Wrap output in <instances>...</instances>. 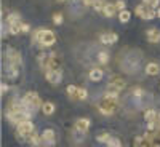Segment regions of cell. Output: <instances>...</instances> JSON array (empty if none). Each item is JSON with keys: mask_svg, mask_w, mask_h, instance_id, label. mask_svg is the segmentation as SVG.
Here are the masks:
<instances>
[{"mask_svg": "<svg viewBox=\"0 0 160 147\" xmlns=\"http://www.w3.org/2000/svg\"><path fill=\"white\" fill-rule=\"evenodd\" d=\"M109 139H111L109 133H101V135L98 136V141H99V142H108Z\"/></svg>", "mask_w": 160, "mask_h": 147, "instance_id": "26", "label": "cell"}, {"mask_svg": "<svg viewBox=\"0 0 160 147\" xmlns=\"http://www.w3.org/2000/svg\"><path fill=\"white\" fill-rule=\"evenodd\" d=\"M32 40H34V42H38L40 45H43V47H51L53 43L56 42V37L48 29H37L34 32Z\"/></svg>", "mask_w": 160, "mask_h": 147, "instance_id": "2", "label": "cell"}, {"mask_svg": "<svg viewBox=\"0 0 160 147\" xmlns=\"http://www.w3.org/2000/svg\"><path fill=\"white\" fill-rule=\"evenodd\" d=\"M7 21H8V22H10V26H11V24L21 22V18H19V15H16V13H11V15L7 18Z\"/></svg>", "mask_w": 160, "mask_h": 147, "instance_id": "20", "label": "cell"}, {"mask_svg": "<svg viewBox=\"0 0 160 147\" xmlns=\"http://www.w3.org/2000/svg\"><path fill=\"white\" fill-rule=\"evenodd\" d=\"M157 117H158V114L154 109H149V110L144 112V118H146V122H148V123H154L157 120Z\"/></svg>", "mask_w": 160, "mask_h": 147, "instance_id": "13", "label": "cell"}, {"mask_svg": "<svg viewBox=\"0 0 160 147\" xmlns=\"http://www.w3.org/2000/svg\"><path fill=\"white\" fill-rule=\"evenodd\" d=\"M133 95H135V96H138V98H139V96H142V95H144V91H142L141 88H136L135 91H133Z\"/></svg>", "mask_w": 160, "mask_h": 147, "instance_id": "31", "label": "cell"}, {"mask_svg": "<svg viewBox=\"0 0 160 147\" xmlns=\"http://www.w3.org/2000/svg\"><path fill=\"white\" fill-rule=\"evenodd\" d=\"M8 91V85H5V83H2V86H0V93L2 95H5V93Z\"/></svg>", "mask_w": 160, "mask_h": 147, "instance_id": "32", "label": "cell"}, {"mask_svg": "<svg viewBox=\"0 0 160 147\" xmlns=\"http://www.w3.org/2000/svg\"><path fill=\"white\" fill-rule=\"evenodd\" d=\"M87 96H88L87 90H85V88H78V91H77V99H85Z\"/></svg>", "mask_w": 160, "mask_h": 147, "instance_id": "24", "label": "cell"}, {"mask_svg": "<svg viewBox=\"0 0 160 147\" xmlns=\"http://www.w3.org/2000/svg\"><path fill=\"white\" fill-rule=\"evenodd\" d=\"M115 5H112V3H106V7H104V10H102V13H104V15L106 16H108V18H111L112 15H114V13H115Z\"/></svg>", "mask_w": 160, "mask_h": 147, "instance_id": "17", "label": "cell"}, {"mask_svg": "<svg viewBox=\"0 0 160 147\" xmlns=\"http://www.w3.org/2000/svg\"><path fill=\"white\" fill-rule=\"evenodd\" d=\"M88 128H90V120L88 118H78L75 122V131L77 133H87Z\"/></svg>", "mask_w": 160, "mask_h": 147, "instance_id": "9", "label": "cell"}, {"mask_svg": "<svg viewBox=\"0 0 160 147\" xmlns=\"http://www.w3.org/2000/svg\"><path fill=\"white\" fill-rule=\"evenodd\" d=\"M157 16L160 18V8H158V11H157Z\"/></svg>", "mask_w": 160, "mask_h": 147, "instance_id": "35", "label": "cell"}, {"mask_svg": "<svg viewBox=\"0 0 160 147\" xmlns=\"http://www.w3.org/2000/svg\"><path fill=\"white\" fill-rule=\"evenodd\" d=\"M148 40L152 43L160 42V31L158 29H148Z\"/></svg>", "mask_w": 160, "mask_h": 147, "instance_id": "11", "label": "cell"}, {"mask_svg": "<svg viewBox=\"0 0 160 147\" xmlns=\"http://www.w3.org/2000/svg\"><path fill=\"white\" fill-rule=\"evenodd\" d=\"M123 82H120V80H114V82H109V85H108V93H112V95H118L120 91L123 90Z\"/></svg>", "mask_w": 160, "mask_h": 147, "instance_id": "7", "label": "cell"}, {"mask_svg": "<svg viewBox=\"0 0 160 147\" xmlns=\"http://www.w3.org/2000/svg\"><path fill=\"white\" fill-rule=\"evenodd\" d=\"M117 34H112V32H106V34H102L101 35V42L104 43V45H112V43H115L117 42Z\"/></svg>", "mask_w": 160, "mask_h": 147, "instance_id": "10", "label": "cell"}, {"mask_svg": "<svg viewBox=\"0 0 160 147\" xmlns=\"http://www.w3.org/2000/svg\"><path fill=\"white\" fill-rule=\"evenodd\" d=\"M40 147H55V141H43L40 138Z\"/></svg>", "mask_w": 160, "mask_h": 147, "instance_id": "27", "label": "cell"}, {"mask_svg": "<svg viewBox=\"0 0 160 147\" xmlns=\"http://www.w3.org/2000/svg\"><path fill=\"white\" fill-rule=\"evenodd\" d=\"M61 78H62L61 71H48L47 72V80L50 83H53V85H58L61 82Z\"/></svg>", "mask_w": 160, "mask_h": 147, "instance_id": "8", "label": "cell"}, {"mask_svg": "<svg viewBox=\"0 0 160 147\" xmlns=\"http://www.w3.org/2000/svg\"><path fill=\"white\" fill-rule=\"evenodd\" d=\"M29 24H22V32H29Z\"/></svg>", "mask_w": 160, "mask_h": 147, "instance_id": "34", "label": "cell"}, {"mask_svg": "<svg viewBox=\"0 0 160 147\" xmlns=\"http://www.w3.org/2000/svg\"><path fill=\"white\" fill-rule=\"evenodd\" d=\"M136 15L142 19H154L155 11H154V8H151L148 5H138L136 7Z\"/></svg>", "mask_w": 160, "mask_h": 147, "instance_id": "4", "label": "cell"}, {"mask_svg": "<svg viewBox=\"0 0 160 147\" xmlns=\"http://www.w3.org/2000/svg\"><path fill=\"white\" fill-rule=\"evenodd\" d=\"M93 7H95L98 11H102L104 7H106V2H104V0H95V5H93Z\"/></svg>", "mask_w": 160, "mask_h": 147, "instance_id": "23", "label": "cell"}, {"mask_svg": "<svg viewBox=\"0 0 160 147\" xmlns=\"http://www.w3.org/2000/svg\"><path fill=\"white\" fill-rule=\"evenodd\" d=\"M101 78H102V71L101 69H91L90 71V80H93V82H99Z\"/></svg>", "mask_w": 160, "mask_h": 147, "instance_id": "14", "label": "cell"}, {"mask_svg": "<svg viewBox=\"0 0 160 147\" xmlns=\"http://www.w3.org/2000/svg\"><path fill=\"white\" fill-rule=\"evenodd\" d=\"M34 133V123L31 122V120H28V122H22L18 125V136L24 138V136H31Z\"/></svg>", "mask_w": 160, "mask_h": 147, "instance_id": "5", "label": "cell"}, {"mask_svg": "<svg viewBox=\"0 0 160 147\" xmlns=\"http://www.w3.org/2000/svg\"><path fill=\"white\" fill-rule=\"evenodd\" d=\"M144 3L148 7H151V8H157L160 5V0H144Z\"/></svg>", "mask_w": 160, "mask_h": 147, "instance_id": "25", "label": "cell"}, {"mask_svg": "<svg viewBox=\"0 0 160 147\" xmlns=\"http://www.w3.org/2000/svg\"><path fill=\"white\" fill-rule=\"evenodd\" d=\"M10 32H11V34H19V32H22V24H21V22L11 24V26H10Z\"/></svg>", "mask_w": 160, "mask_h": 147, "instance_id": "19", "label": "cell"}, {"mask_svg": "<svg viewBox=\"0 0 160 147\" xmlns=\"http://www.w3.org/2000/svg\"><path fill=\"white\" fill-rule=\"evenodd\" d=\"M59 2H64V0H59Z\"/></svg>", "mask_w": 160, "mask_h": 147, "instance_id": "36", "label": "cell"}, {"mask_svg": "<svg viewBox=\"0 0 160 147\" xmlns=\"http://www.w3.org/2000/svg\"><path fill=\"white\" fill-rule=\"evenodd\" d=\"M158 72H160V66L158 64L151 62V64L146 66V74H148V75H157Z\"/></svg>", "mask_w": 160, "mask_h": 147, "instance_id": "12", "label": "cell"}, {"mask_svg": "<svg viewBox=\"0 0 160 147\" xmlns=\"http://www.w3.org/2000/svg\"><path fill=\"white\" fill-rule=\"evenodd\" d=\"M22 104H24V107H26L24 110L28 112L31 117L37 112V109H40L43 105L37 93H26L24 98H22Z\"/></svg>", "mask_w": 160, "mask_h": 147, "instance_id": "1", "label": "cell"}, {"mask_svg": "<svg viewBox=\"0 0 160 147\" xmlns=\"http://www.w3.org/2000/svg\"><path fill=\"white\" fill-rule=\"evenodd\" d=\"M40 138H42L43 141H55V131L48 128V130H45L42 133V136H40Z\"/></svg>", "mask_w": 160, "mask_h": 147, "instance_id": "16", "label": "cell"}, {"mask_svg": "<svg viewBox=\"0 0 160 147\" xmlns=\"http://www.w3.org/2000/svg\"><path fill=\"white\" fill-rule=\"evenodd\" d=\"M118 107V104H117V99H112V98H106L99 102V110L106 115H109V114H114L115 109Z\"/></svg>", "mask_w": 160, "mask_h": 147, "instance_id": "3", "label": "cell"}, {"mask_svg": "<svg viewBox=\"0 0 160 147\" xmlns=\"http://www.w3.org/2000/svg\"><path fill=\"white\" fill-rule=\"evenodd\" d=\"M158 118H160V114H158Z\"/></svg>", "mask_w": 160, "mask_h": 147, "instance_id": "37", "label": "cell"}, {"mask_svg": "<svg viewBox=\"0 0 160 147\" xmlns=\"http://www.w3.org/2000/svg\"><path fill=\"white\" fill-rule=\"evenodd\" d=\"M83 5H87V7H93V5H95V0H83Z\"/></svg>", "mask_w": 160, "mask_h": 147, "instance_id": "33", "label": "cell"}, {"mask_svg": "<svg viewBox=\"0 0 160 147\" xmlns=\"http://www.w3.org/2000/svg\"><path fill=\"white\" fill-rule=\"evenodd\" d=\"M114 5H115V8L120 10V11H123V10H125V2H123V0H117Z\"/></svg>", "mask_w": 160, "mask_h": 147, "instance_id": "29", "label": "cell"}, {"mask_svg": "<svg viewBox=\"0 0 160 147\" xmlns=\"http://www.w3.org/2000/svg\"><path fill=\"white\" fill-rule=\"evenodd\" d=\"M53 22H55V24H61L62 22V16L59 15V13H56V15L53 16Z\"/></svg>", "mask_w": 160, "mask_h": 147, "instance_id": "30", "label": "cell"}, {"mask_svg": "<svg viewBox=\"0 0 160 147\" xmlns=\"http://www.w3.org/2000/svg\"><path fill=\"white\" fill-rule=\"evenodd\" d=\"M7 58H8V61H10V64L13 66V67L18 69L21 66V56H19V53L16 50H8L7 51Z\"/></svg>", "mask_w": 160, "mask_h": 147, "instance_id": "6", "label": "cell"}, {"mask_svg": "<svg viewBox=\"0 0 160 147\" xmlns=\"http://www.w3.org/2000/svg\"><path fill=\"white\" fill-rule=\"evenodd\" d=\"M42 110H43L45 115H51L53 112H55V104H53V102H43Z\"/></svg>", "mask_w": 160, "mask_h": 147, "instance_id": "15", "label": "cell"}, {"mask_svg": "<svg viewBox=\"0 0 160 147\" xmlns=\"http://www.w3.org/2000/svg\"><path fill=\"white\" fill-rule=\"evenodd\" d=\"M130 18H131V13H130V11H127V10L120 11V15H118L120 22H128V21H130Z\"/></svg>", "mask_w": 160, "mask_h": 147, "instance_id": "18", "label": "cell"}, {"mask_svg": "<svg viewBox=\"0 0 160 147\" xmlns=\"http://www.w3.org/2000/svg\"><path fill=\"white\" fill-rule=\"evenodd\" d=\"M106 144H108V147H122V145H120V141L117 138H111Z\"/></svg>", "mask_w": 160, "mask_h": 147, "instance_id": "22", "label": "cell"}, {"mask_svg": "<svg viewBox=\"0 0 160 147\" xmlns=\"http://www.w3.org/2000/svg\"><path fill=\"white\" fill-rule=\"evenodd\" d=\"M108 59H109V55H108L106 51H101V53H99V62L106 64V62H108Z\"/></svg>", "mask_w": 160, "mask_h": 147, "instance_id": "28", "label": "cell"}, {"mask_svg": "<svg viewBox=\"0 0 160 147\" xmlns=\"http://www.w3.org/2000/svg\"><path fill=\"white\" fill-rule=\"evenodd\" d=\"M66 90H68V95H69L71 98H75V99H77V91H78V88H77V86H74V85H69V86L66 88Z\"/></svg>", "mask_w": 160, "mask_h": 147, "instance_id": "21", "label": "cell"}]
</instances>
